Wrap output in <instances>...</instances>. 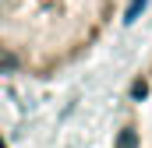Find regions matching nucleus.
Here are the masks:
<instances>
[]
</instances>
